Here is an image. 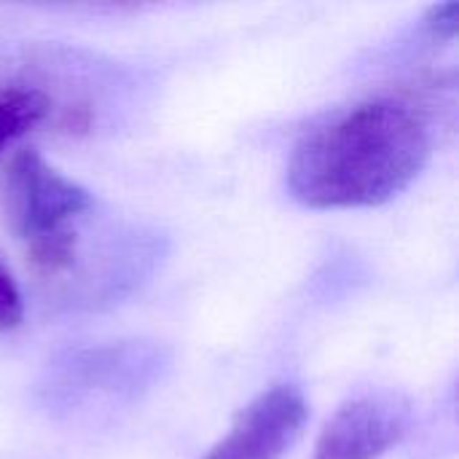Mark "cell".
I'll return each instance as SVG.
<instances>
[{"label": "cell", "mask_w": 459, "mask_h": 459, "mask_svg": "<svg viewBox=\"0 0 459 459\" xmlns=\"http://www.w3.org/2000/svg\"><path fill=\"white\" fill-rule=\"evenodd\" d=\"M433 153L428 116L409 100L374 97L309 132L288 164V188L312 210L377 207L403 194Z\"/></svg>", "instance_id": "6da1fadb"}, {"label": "cell", "mask_w": 459, "mask_h": 459, "mask_svg": "<svg viewBox=\"0 0 459 459\" xmlns=\"http://www.w3.org/2000/svg\"><path fill=\"white\" fill-rule=\"evenodd\" d=\"M48 113V97L32 86H0V153L35 129Z\"/></svg>", "instance_id": "5b68a950"}, {"label": "cell", "mask_w": 459, "mask_h": 459, "mask_svg": "<svg viewBox=\"0 0 459 459\" xmlns=\"http://www.w3.org/2000/svg\"><path fill=\"white\" fill-rule=\"evenodd\" d=\"M457 3H444V5H436L430 8V16H428V27L441 35V38H455L457 32Z\"/></svg>", "instance_id": "52a82bcc"}, {"label": "cell", "mask_w": 459, "mask_h": 459, "mask_svg": "<svg viewBox=\"0 0 459 459\" xmlns=\"http://www.w3.org/2000/svg\"><path fill=\"white\" fill-rule=\"evenodd\" d=\"M409 428V409L390 395L344 403L323 428L312 459H382Z\"/></svg>", "instance_id": "277c9868"}, {"label": "cell", "mask_w": 459, "mask_h": 459, "mask_svg": "<svg viewBox=\"0 0 459 459\" xmlns=\"http://www.w3.org/2000/svg\"><path fill=\"white\" fill-rule=\"evenodd\" d=\"M309 406L296 385H274L250 401L204 459H282L301 438Z\"/></svg>", "instance_id": "3957f363"}, {"label": "cell", "mask_w": 459, "mask_h": 459, "mask_svg": "<svg viewBox=\"0 0 459 459\" xmlns=\"http://www.w3.org/2000/svg\"><path fill=\"white\" fill-rule=\"evenodd\" d=\"M24 304L11 272L0 264V331H11L22 323Z\"/></svg>", "instance_id": "8992f818"}, {"label": "cell", "mask_w": 459, "mask_h": 459, "mask_svg": "<svg viewBox=\"0 0 459 459\" xmlns=\"http://www.w3.org/2000/svg\"><path fill=\"white\" fill-rule=\"evenodd\" d=\"M13 231L24 242L27 258L40 272H62L75 258L70 223L89 210L83 186L56 172L38 151H19L5 178Z\"/></svg>", "instance_id": "7a4b0ae2"}]
</instances>
